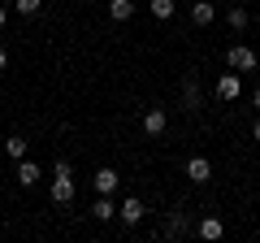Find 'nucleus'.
Segmentation results:
<instances>
[{
    "label": "nucleus",
    "instance_id": "nucleus-1",
    "mask_svg": "<svg viewBox=\"0 0 260 243\" xmlns=\"http://www.w3.org/2000/svg\"><path fill=\"white\" fill-rule=\"evenodd\" d=\"M52 204H74V169H70V161H56L52 169Z\"/></svg>",
    "mask_w": 260,
    "mask_h": 243
},
{
    "label": "nucleus",
    "instance_id": "nucleus-2",
    "mask_svg": "<svg viewBox=\"0 0 260 243\" xmlns=\"http://www.w3.org/2000/svg\"><path fill=\"white\" fill-rule=\"evenodd\" d=\"M225 61H230V70H239V74H251V70L260 66L256 48H247V44H230V52H225Z\"/></svg>",
    "mask_w": 260,
    "mask_h": 243
},
{
    "label": "nucleus",
    "instance_id": "nucleus-3",
    "mask_svg": "<svg viewBox=\"0 0 260 243\" xmlns=\"http://www.w3.org/2000/svg\"><path fill=\"white\" fill-rule=\"evenodd\" d=\"M239 96H243V78H239V70H230V74H221V78H217V100L234 104Z\"/></svg>",
    "mask_w": 260,
    "mask_h": 243
},
{
    "label": "nucleus",
    "instance_id": "nucleus-4",
    "mask_svg": "<svg viewBox=\"0 0 260 243\" xmlns=\"http://www.w3.org/2000/svg\"><path fill=\"white\" fill-rule=\"evenodd\" d=\"M165 131H169V113L165 109H148L143 113V135H148V139H160Z\"/></svg>",
    "mask_w": 260,
    "mask_h": 243
},
{
    "label": "nucleus",
    "instance_id": "nucleus-5",
    "mask_svg": "<svg viewBox=\"0 0 260 243\" xmlns=\"http://www.w3.org/2000/svg\"><path fill=\"white\" fill-rule=\"evenodd\" d=\"M117 217H121L126 226H139L143 217H148V208H143V200H139V196H126V200L117 204Z\"/></svg>",
    "mask_w": 260,
    "mask_h": 243
},
{
    "label": "nucleus",
    "instance_id": "nucleus-6",
    "mask_svg": "<svg viewBox=\"0 0 260 243\" xmlns=\"http://www.w3.org/2000/svg\"><path fill=\"white\" fill-rule=\"evenodd\" d=\"M182 109L186 113H200V109H204V92H200V83H195V74L182 78Z\"/></svg>",
    "mask_w": 260,
    "mask_h": 243
},
{
    "label": "nucleus",
    "instance_id": "nucleus-7",
    "mask_svg": "<svg viewBox=\"0 0 260 243\" xmlns=\"http://www.w3.org/2000/svg\"><path fill=\"white\" fill-rule=\"evenodd\" d=\"M191 22L195 26H213L217 22V0H195L191 5Z\"/></svg>",
    "mask_w": 260,
    "mask_h": 243
},
{
    "label": "nucleus",
    "instance_id": "nucleus-8",
    "mask_svg": "<svg viewBox=\"0 0 260 243\" xmlns=\"http://www.w3.org/2000/svg\"><path fill=\"white\" fill-rule=\"evenodd\" d=\"M117 183H121V174H117L113 165H100V169H95V191H100V196H113Z\"/></svg>",
    "mask_w": 260,
    "mask_h": 243
},
{
    "label": "nucleus",
    "instance_id": "nucleus-9",
    "mask_svg": "<svg viewBox=\"0 0 260 243\" xmlns=\"http://www.w3.org/2000/svg\"><path fill=\"white\" fill-rule=\"evenodd\" d=\"M195 234H200V239H208V243H217V239L225 234V222H221V217H213V213H208V217H200Z\"/></svg>",
    "mask_w": 260,
    "mask_h": 243
},
{
    "label": "nucleus",
    "instance_id": "nucleus-10",
    "mask_svg": "<svg viewBox=\"0 0 260 243\" xmlns=\"http://www.w3.org/2000/svg\"><path fill=\"white\" fill-rule=\"evenodd\" d=\"M13 178H18L22 187L30 191V187H35V183H39V178H44V169H39V165H35V161H30V157H22V161H18V174H13Z\"/></svg>",
    "mask_w": 260,
    "mask_h": 243
},
{
    "label": "nucleus",
    "instance_id": "nucleus-11",
    "mask_svg": "<svg viewBox=\"0 0 260 243\" xmlns=\"http://www.w3.org/2000/svg\"><path fill=\"white\" fill-rule=\"evenodd\" d=\"M186 178L204 187L208 178H213V165H208V157H191V161H186Z\"/></svg>",
    "mask_w": 260,
    "mask_h": 243
},
{
    "label": "nucleus",
    "instance_id": "nucleus-12",
    "mask_svg": "<svg viewBox=\"0 0 260 243\" xmlns=\"http://www.w3.org/2000/svg\"><path fill=\"white\" fill-rule=\"evenodd\" d=\"M225 26H230L234 35H243V31L251 26V18H247V9H243V5H230V9H225Z\"/></svg>",
    "mask_w": 260,
    "mask_h": 243
},
{
    "label": "nucleus",
    "instance_id": "nucleus-13",
    "mask_svg": "<svg viewBox=\"0 0 260 243\" xmlns=\"http://www.w3.org/2000/svg\"><path fill=\"white\" fill-rule=\"evenodd\" d=\"M91 217H95V222H113V217H117V204H113L109 196H100V200L91 204Z\"/></svg>",
    "mask_w": 260,
    "mask_h": 243
},
{
    "label": "nucleus",
    "instance_id": "nucleus-14",
    "mask_svg": "<svg viewBox=\"0 0 260 243\" xmlns=\"http://www.w3.org/2000/svg\"><path fill=\"white\" fill-rule=\"evenodd\" d=\"M148 9H152V18H156V22H169V18H174V9H178V0H148Z\"/></svg>",
    "mask_w": 260,
    "mask_h": 243
},
{
    "label": "nucleus",
    "instance_id": "nucleus-15",
    "mask_svg": "<svg viewBox=\"0 0 260 243\" xmlns=\"http://www.w3.org/2000/svg\"><path fill=\"white\" fill-rule=\"evenodd\" d=\"M0 148H5V157H13V161L26 157V139H22V135H9V139L0 143Z\"/></svg>",
    "mask_w": 260,
    "mask_h": 243
},
{
    "label": "nucleus",
    "instance_id": "nucleus-16",
    "mask_svg": "<svg viewBox=\"0 0 260 243\" xmlns=\"http://www.w3.org/2000/svg\"><path fill=\"white\" fill-rule=\"evenodd\" d=\"M130 13H135L130 0H109V18H113V22H130Z\"/></svg>",
    "mask_w": 260,
    "mask_h": 243
},
{
    "label": "nucleus",
    "instance_id": "nucleus-17",
    "mask_svg": "<svg viewBox=\"0 0 260 243\" xmlns=\"http://www.w3.org/2000/svg\"><path fill=\"white\" fill-rule=\"evenodd\" d=\"M165 234H169V239H178V234H186V208H178V213L169 217V226H165Z\"/></svg>",
    "mask_w": 260,
    "mask_h": 243
},
{
    "label": "nucleus",
    "instance_id": "nucleus-18",
    "mask_svg": "<svg viewBox=\"0 0 260 243\" xmlns=\"http://www.w3.org/2000/svg\"><path fill=\"white\" fill-rule=\"evenodd\" d=\"M13 9H18L22 18H35V13L44 9V0H13Z\"/></svg>",
    "mask_w": 260,
    "mask_h": 243
},
{
    "label": "nucleus",
    "instance_id": "nucleus-19",
    "mask_svg": "<svg viewBox=\"0 0 260 243\" xmlns=\"http://www.w3.org/2000/svg\"><path fill=\"white\" fill-rule=\"evenodd\" d=\"M5 70H9V52H5V48H0V74H5Z\"/></svg>",
    "mask_w": 260,
    "mask_h": 243
},
{
    "label": "nucleus",
    "instance_id": "nucleus-20",
    "mask_svg": "<svg viewBox=\"0 0 260 243\" xmlns=\"http://www.w3.org/2000/svg\"><path fill=\"white\" fill-rule=\"evenodd\" d=\"M251 139H256V143H260V117H256V126H251Z\"/></svg>",
    "mask_w": 260,
    "mask_h": 243
},
{
    "label": "nucleus",
    "instance_id": "nucleus-21",
    "mask_svg": "<svg viewBox=\"0 0 260 243\" xmlns=\"http://www.w3.org/2000/svg\"><path fill=\"white\" fill-rule=\"evenodd\" d=\"M5 22H9V9H5V5H0V26H5Z\"/></svg>",
    "mask_w": 260,
    "mask_h": 243
},
{
    "label": "nucleus",
    "instance_id": "nucleus-22",
    "mask_svg": "<svg viewBox=\"0 0 260 243\" xmlns=\"http://www.w3.org/2000/svg\"><path fill=\"white\" fill-rule=\"evenodd\" d=\"M251 104H256V109H260V87H256V92H251Z\"/></svg>",
    "mask_w": 260,
    "mask_h": 243
},
{
    "label": "nucleus",
    "instance_id": "nucleus-23",
    "mask_svg": "<svg viewBox=\"0 0 260 243\" xmlns=\"http://www.w3.org/2000/svg\"><path fill=\"white\" fill-rule=\"evenodd\" d=\"M217 5H221V0H217Z\"/></svg>",
    "mask_w": 260,
    "mask_h": 243
},
{
    "label": "nucleus",
    "instance_id": "nucleus-24",
    "mask_svg": "<svg viewBox=\"0 0 260 243\" xmlns=\"http://www.w3.org/2000/svg\"><path fill=\"white\" fill-rule=\"evenodd\" d=\"M256 5H260V0H256Z\"/></svg>",
    "mask_w": 260,
    "mask_h": 243
},
{
    "label": "nucleus",
    "instance_id": "nucleus-25",
    "mask_svg": "<svg viewBox=\"0 0 260 243\" xmlns=\"http://www.w3.org/2000/svg\"><path fill=\"white\" fill-rule=\"evenodd\" d=\"M0 152H5V148H0Z\"/></svg>",
    "mask_w": 260,
    "mask_h": 243
}]
</instances>
